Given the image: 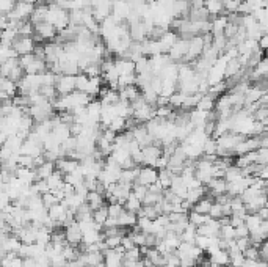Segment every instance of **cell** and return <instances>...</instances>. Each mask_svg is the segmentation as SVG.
Segmentation results:
<instances>
[{
    "label": "cell",
    "instance_id": "cell-1",
    "mask_svg": "<svg viewBox=\"0 0 268 267\" xmlns=\"http://www.w3.org/2000/svg\"><path fill=\"white\" fill-rule=\"evenodd\" d=\"M36 5L33 3H27V2H16V6L11 13H9V19L16 22H25V21H30L32 14L35 11Z\"/></svg>",
    "mask_w": 268,
    "mask_h": 267
},
{
    "label": "cell",
    "instance_id": "cell-2",
    "mask_svg": "<svg viewBox=\"0 0 268 267\" xmlns=\"http://www.w3.org/2000/svg\"><path fill=\"white\" fill-rule=\"evenodd\" d=\"M55 87L60 96L72 94L74 91H77V75H68V74L58 75V80H56Z\"/></svg>",
    "mask_w": 268,
    "mask_h": 267
},
{
    "label": "cell",
    "instance_id": "cell-3",
    "mask_svg": "<svg viewBox=\"0 0 268 267\" xmlns=\"http://www.w3.org/2000/svg\"><path fill=\"white\" fill-rule=\"evenodd\" d=\"M188 47H190V40H187V38H179L177 43L174 44L173 49L169 51V59L173 63H177V62H184L185 57L188 54Z\"/></svg>",
    "mask_w": 268,
    "mask_h": 267
},
{
    "label": "cell",
    "instance_id": "cell-4",
    "mask_svg": "<svg viewBox=\"0 0 268 267\" xmlns=\"http://www.w3.org/2000/svg\"><path fill=\"white\" fill-rule=\"evenodd\" d=\"M157 181H159V170L156 167H148V165H143L141 167L138 179H137L138 184L151 187L152 184H156Z\"/></svg>",
    "mask_w": 268,
    "mask_h": 267
},
{
    "label": "cell",
    "instance_id": "cell-5",
    "mask_svg": "<svg viewBox=\"0 0 268 267\" xmlns=\"http://www.w3.org/2000/svg\"><path fill=\"white\" fill-rule=\"evenodd\" d=\"M14 47V51L17 52V55L21 57V55H27V54H33L35 49H36V43L33 40V36H19L17 40L14 41L13 44Z\"/></svg>",
    "mask_w": 268,
    "mask_h": 267
},
{
    "label": "cell",
    "instance_id": "cell-6",
    "mask_svg": "<svg viewBox=\"0 0 268 267\" xmlns=\"http://www.w3.org/2000/svg\"><path fill=\"white\" fill-rule=\"evenodd\" d=\"M64 233H66V241H68V244L79 247L83 242V231H82L79 222H74L69 226H66Z\"/></svg>",
    "mask_w": 268,
    "mask_h": 267
},
{
    "label": "cell",
    "instance_id": "cell-7",
    "mask_svg": "<svg viewBox=\"0 0 268 267\" xmlns=\"http://www.w3.org/2000/svg\"><path fill=\"white\" fill-rule=\"evenodd\" d=\"M55 167L56 170H60L63 175H69V173H74V171H77V168L80 167V162L71 157H61L55 162Z\"/></svg>",
    "mask_w": 268,
    "mask_h": 267
},
{
    "label": "cell",
    "instance_id": "cell-8",
    "mask_svg": "<svg viewBox=\"0 0 268 267\" xmlns=\"http://www.w3.org/2000/svg\"><path fill=\"white\" fill-rule=\"evenodd\" d=\"M179 33L177 32H173V30H166L163 35L160 36V46H161V52L163 54H169V51L173 49L174 44L177 43L179 40Z\"/></svg>",
    "mask_w": 268,
    "mask_h": 267
},
{
    "label": "cell",
    "instance_id": "cell-9",
    "mask_svg": "<svg viewBox=\"0 0 268 267\" xmlns=\"http://www.w3.org/2000/svg\"><path fill=\"white\" fill-rule=\"evenodd\" d=\"M105 267H124V255L118 253L114 249H108L104 252Z\"/></svg>",
    "mask_w": 268,
    "mask_h": 267
},
{
    "label": "cell",
    "instance_id": "cell-10",
    "mask_svg": "<svg viewBox=\"0 0 268 267\" xmlns=\"http://www.w3.org/2000/svg\"><path fill=\"white\" fill-rule=\"evenodd\" d=\"M114 66L119 72V75H129V74H137V66L135 62L130 59H114Z\"/></svg>",
    "mask_w": 268,
    "mask_h": 267
},
{
    "label": "cell",
    "instance_id": "cell-11",
    "mask_svg": "<svg viewBox=\"0 0 268 267\" xmlns=\"http://www.w3.org/2000/svg\"><path fill=\"white\" fill-rule=\"evenodd\" d=\"M119 96H121V101H127L132 104L138 98H141V90L138 85H129V87L119 88Z\"/></svg>",
    "mask_w": 268,
    "mask_h": 267
},
{
    "label": "cell",
    "instance_id": "cell-12",
    "mask_svg": "<svg viewBox=\"0 0 268 267\" xmlns=\"http://www.w3.org/2000/svg\"><path fill=\"white\" fill-rule=\"evenodd\" d=\"M229 25V17L227 14H219L215 16L212 21V35L214 36H223L226 33V28Z\"/></svg>",
    "mask_w": 268,
    "mask_h": 267
},
{
    "label": "cell",
    "instance_id": "cell-13",
    "mask_svg": "<svg viewBox=\"0 0 268 267\" xmlns=\"http://www.w3.org/2000/svg\"><path fill=\"white\" fill-rule=\"evenodd\" d=\"M264 222L265 220L257 212H250V214L246 215V218H245V223H246L248 228H250V233H256V231L262 230Z\"/></svg>",
    "mask_w": 268,
    "mask_h": 267
},
{
    "label": "cell",
    "instance_id": "cell-14",
    "mask_svg": "<svg viewBox=\"0 0 268 267\" xmlns=\"http://www.w3.org/2000/svg\"><path fill=\"white\" fill-rule=\"evenodd\" d=\"M216 107V98H214L212 94H203L198 102L196 109L198 110H203V112H214Z\"/></svg>",
    "mask_w": 268,
    "mask_h": 267
},
{
    "label": "cell",
    "instance_id": "cell-15",
    "mask_svg": "<svg viewBox=\"0 0 268 267\" xmlns=\"http://www.w3.org/2000/svg\"><path fill=\"white\" fill-rule=\"evenodd\" d=\"M140 170L141 167H133V168H127V170H122V173L119 176V183L124 184H135L138 175H140Z\"/></svg>",
    "mask_w": 268,
    "mask_h": 267
},
{
    "label": "cell",
    "instance_id": "cell-16",
    "mask_svg": "<svg viewBox=\"0 0 268 267\" xmlns=\"http://www.w3.org/2000/svg\"><path fill=\"white\" fill-rule=\"evenodd\" d=\"M137 223H138V215L126 211V209H124V212L118 217V225L122 228H133Z\"/></svg>",
    "mask_w": 268,
    "mask_h": 267
},
{
    "label": "cell",
    "instance_id": "cell-17",
    "mask_svg": "<svg viewBox=\"0 0 268 267\" xmlns=\"http://www.w3.org/2000/svg\"><path fill=\"white\" fill-rule=\"evenodd\" d=\"M210 261H212L214 264H216V266H219V267H224V266H227L229 263H231V256H229L227 250L219 249L215 253L210 255Z\"/></svg>",
    "mask_w": 268,
    "mask_h": 267
},
{
    "label": "cell",
    "instance_id": "cell-18",
    "mask_svg": "<svg viewBox=\"0 0 268 267\" xmlns=\"http://www.w3.org/2000/svg\"><path fill=\"white\" fill-rule=\"evenodd\" d=\"M47 183H49L51 192H54V190H60L64 186V175L61 173L60 170H55L54 173L47 178Z\"/></svg>",
    "mask_w": 268,
    "mask_h": 267
},
{
    "label": "cell",
    "instance_id": "cell-19",
    "mask_svg": "<svg viewBox=\"0 0 268 267\" xmlns=\"http://www.w3.org/2000/svg\"><path fill=\"white\" fill-rule=\"evenodd\" d=\"M214 203H215V200L210 198V195H206L203 200H199V201L193 206L191 211H196L199 214H210V209H212Z\"/></svg>",
    "mask_w": 268,
    "mask_h": 267
},
{
    "label": "cell",
    "instance_id": "cell-20",
    "mask_svg": "<svg viewBox=\"0 0 268 267\" xmlns=\"http://www.w3.org/2000/svg\"><path fill=\"white\" fill-rule=\"evenodd\" d=\"M56 170L55 167V162H51V160H46L44 164H41L40 167L36 168V175H38V179H47L54 171Z\"/></svg>",
    "mask_w": 268,
    "mask_h": 267
},
{
    "label": "cell",
    "instance_id": "cell-21",
    "mask_svg": "<svg viewBox=\"0 0 268 267\" xmlns=\"http://www.w3.org/2000/svg\"><path fill=\"white\" fill-rule=\"evenodd\" d=\"M207 11L210 13V16H219V14H224V5H223V0H206V5Z\"/></svg>",
    "mask_w": 268,
    "mask_h": 267
},
{
    "label": "cell",
    "instance_id": "cell-22",
    "mask_svg": "<svg viewBox=\"0 0 268 267\" xmlns=\"http://www.w3.org/2000/svg\"><path fill=\"white\" fill-rule=\"evenodd\" d=\"M124 207H126V211L133 212V214H137V215H138L140 209L143 207V201H141V200H140L138 197L133 195V192H132L130 197L127 198V201L124 203Z\"/></svg>",
    "mask_w": 268,
    "mask_h": 267
},
{
    "label": "cell",
    "instance_id": "cell-23",
    "mask_svg": "<svg viewBox=\"0 0 268 267\" xmlns=\"http://www.w3.org/2000/svg\"><path fill=\"white\" fill-rule=\"evenodd\" d=\"M87 203L91 206L93 211H96V209H101L102 206H105V197L101 195L99 192H90L87 197Z\"/></svg>",
    "mask_w": 268,
    "mask_h": 267
},
{
    "label": "cell",
    "instance_id": "cell-24",
    "mask_svg": "<svg viewBox=\"0 0 268 267\" xmlns=\"http://www.w3.org/2000/svg\"><path fill=\"white\" fill-rule=\"evenodd\" d=\"M188 220L195 226H201V225H206L207 222L212 220V217H210L209 214H199L196 211H190L188 212Z\"/></svg>",
    "mask_w": 268,
    "mask_h": 267
},
{
    "label": "cell",
    "instance_id": "cell-25",
    "mask_svg": "<svg viewBox=\"0 0 268 267\" xmlns=\"http://www.w3.org/2000/svg\"><path fill=\"white\" fill-rule=\"evenodd\" d=\"M108 217H110V214H108V204L102 206L101 209H96V211L93 212V220L98 225H101V226L105 225V222L108 220Z\"/></svg>",
    "mask_w": 268,
    "mask_h": 267
},
{
    "label": "cell",
    "instance_id": "cell-26",
    "mask_svg": "<svg viewBox=\"0 0 268 267\" xmlns=\"http://www.w3.org/2000/svg\"><path fill=\"white\" fill-rule=\"evenodd\" d=\"M163 242L166 244V247L169 249V252H176V250H177V247L182 244L180 234H177V233H166Z\"/></svg>",
    "mask_w": 268,
    "mask_h": 267
},
{
    "label": "cell",
    "instance_id": "cell-27",
    "mask_svg": "<svg viewBox=\"0 0 268 267\" xmlns=\"http://www.w3.org/2000/svg\"><path fill=\"white\" fill-rule=\"evenodd\" d=\"M196 236H198V226H195L193 223H190L187 226V230L180 234V239L182 242H190V244H195L196 241Z\"/></svg>",
    "mask_w": 268,
    "mask_h": 267
},
{
    "label": "cell",
    "instance_id": "cell-28",
    "mask_svg": "<svg viewBox=\"0 0 268 267\" xmlns=\"http://www.w3.org/2000/svg\"><path fill=\"white\" fill-rule=\"evenodd\" d=\"M187 96L188 94H184V93H180V91H176L173 96L169 98V106L173 107V109H184L185 106V101H187Z\"/></svg>",
    "mask_w": 268,
    "mask_h": 267
},
{
    "label": "cell",
    "instance_id": "cell-29",
    "mask_svg": "<svg viewBox=\"0 0 268 267\" xmlns=\"http://www.w3.org/2000/svg\"><path fill=\"white\" fill-rule=\"evenodd\" d=\"M240 178H243L242 168H238L235 164L229 167V168L226 170V173H224V179L227 181V183H234V181L240 179Z\"/></svg>",
    "mask_w": 268,
    "mask_h": 267
},
{
    "label": "cell",
    "instance_id": "cell-30",
    "mask_svg": "<svg viewBox=\"0 0 268 267\" xmlns=\"http://www.w3.org/2000/svg\"><path fill=\"white\" fill-rule=\"evenodd\" d=\"M40 91H41L43 96H44L47 101H51V102H54L56 98L60 96L58 91H56V87H55V85H44V87L40 88Z\"/></svg>",
    "mask_w": 268,
    "mask_h": 267
},
{
    "label": "cell",
    "instance_id": "cell-31",
    "mask_svg": "<svg viewBox=\"0 0 268 267\" xmlns=\"http://www.w3.org/2000/svg\"><path fill=\"white\" fill-rule=\"evenodd\" d=\"M218 236L221 237V239H224V241H232V239H235V237H237L235 228L231 223H226V225L221 226V230H219Z\"/></svg>",
    "mask_w": 268,
    "mask_h": 267
},
{
    "label": "cell",
    "instance_id": "cell-32",
    "mask_svg": "<svg viewBox=\"0 0 268 267\" xmlns=\"http://www.w3.org/2000/svg\"><path fill=\"white\" fill-rule=\"evenodd\" d=\"M204 156H218V141L216 138L210 137L206 143H204Z\"/></svg>",
    "mask_w": 268,
    "mask_h": 267
},
{
    "label": "cell",
    "instance_id": "cell-33",
    "mask_svg": "<svg viewBox=\"0 0 268 267\" xmlns=\"http://www.w3.org/2000/svg\"><path fill=\"white\" fill-rule=\"evenodd\" d=\"M159 215L160 214L157 212L156 206H145V204H143V207L140 209V212H138V217H148V218H151V220H156Z\"/></svg>",
    "mask_w": 268,
    "mask_h": 267
},
{
    "label": "cell",
    "instance_id": "cell-34",
    "mask_svg": "<svg viewBox=\"0 0 268 267\" xmlns=\"http://www.w3.org/2000/svg\"><path fill=\"white\" fill-rule=\"evenodd\" d=\"M126 123H127V118H122V117H116L113 121H111V125L108 126L111 131H114L116 134H121V132H126Z\"/></svg>",
    "mask_w": 268,
    "mask_h": 267
},
{
    "label": "cell",
    "instance_id": "cell-35",
    "mask_svg": "<svg viewBox=\"0 0 268 267\" xmlns=\"http://www.w3.org/2000/svg\"><path fill=\"white\" fill-rule=\"evenodd\" d=\"M152 222H154V220H151V218H148V217H138L137 226H138L140 231L149 234V233L152 231Z\"/></svg>",
    "mask_w": 268,
    "mask_h": 267
},
{
    "label": "cell",
    "instance_id": "cell-36",
    "mask_svg": "<svg viewBox=\"0 0 268 267\" xmlns=\"http://www.w3.org/2000/svg\"><path fill=\"white\" fill-rule=\"evenodd\" d=\"M209 215L212 217V218H216V220H219V218L226 217V215H224V204L215 201L214 206H212V209H210V214H209Z\"/></svg>",
    "mask_w": 268,
    "mask_h": 267
},
{
    "label": "cell",
    "instance_id": "cell-37",
    "mask_svg": "<svg viewBox=\"0 0 268 267\" xmlns=\"http://www.w3.org/2000/svg\"><path fill=\"white\" fill-rule=\"evenodd\" d=\"M195 245H198L199 249H203L204 252L209 250V247L212 245V237H207V236H201L198 234L196 236V241H195Z\"/></svg>",
    "mask_w": 268,
    "mask_h": 267
},
{
    "label": "cell",
    "instance_id": "cell-38",
    "mask_svg": "<svg viewBox=\"0 0 268 267\" xmlns=\"http://www.w3.org/2000/svg\"><path fill=\"white\" fill-rule=\"evenodd\" d=\"M88 85H90V77L85 72L77 74V90L79 91H85L87 93L88 90Z\"/></svg>",
    "mask_w": 268,
    "mask_h": 267
},
{
    "label": "cell",
    "instance_id": "cell-39",
    "mask_svg": "<svg viewBox=\"0 0 268 267\" xmlns=\"http://www.w3.org/2000/svg\"><path fill=\"white\" fill-rule=\"evenodd\" d=\"M132 192H133V195L138 197L141 201H143V200H145V197L148 195V192H149V187L135 183V184H133V187H132Z\"/></svg>",
    "mask_w": 268,
    "mask_h": 267
},
{
    "label": "cell",
    "instance_id": "cell-40",
    "mask_svg": "<svg viewBox=\"0 0 268 267\" xmlns=\"http://www.w3.org/2000/svg\"><path fill=\"white\" fill-rule=\"evenodd\" d=\"M124 204H121V203H111V204H108V214H110V217H113V218H118L122 212H124Z\"/></svg>",
    "mask_w": 268,
    "mask_h": 267
},
{
    "label": "cell",
    "instance_id": "cell-41",
    "mask_svg": "<svg viewBox=\"0 0 268 267\" xmlns=\"http://www.w3.org/2000/svg\"><path fill=\"white\" fill-rule=\"evenodd\" d=\"M143 258L140 247H133L132 250H127L126 255H124V260H130V261H140Z\"/></svg>",
    "mask_w": 268,
    "mask_h": 267
},
{
    "label": "cell",
    "instance_id": "cell-42",
    "mask_svg": "<svg viewBox=\"0 0 268 267\" xmlns=\"http://www.w3.org/2000/svg\"><path fill=\"white\" fill-rule=\"evenodd\" d=\"M254 120L256 121H265L267 118H268V106H262V104H261V106L259 107H257V110L254 112Z\"/></svg>",
    "mask_w": 268,
    "mask_h": 267
},
{
    "label": "cell",
    "instance_id": "cell-43",
    "mask_svg": "<svg viewBox=\"0 0 268 267\" xmlns=\"http://www.w3.org/2000/svg\"><path fill=\"white\" fill-rule=\"evenodd\" d=\"M16 6V0H0V9L2 14H9Z\"/></svg>",
    "mask_w": 268,
    "mask_h": 267
},
{
    "label": "cell",
    "instance_id": "cell-44",
    "mask_svg": "<svg viewBox=\"0 0 268 267\" xmlns=\"http://www.w3.org/2000/svg\"><path fill=\"white\" fill-rule=\"evenodd\" d=\"M122 237L124 236H110V237H105V244H107L108 249H116L122 244Z\"/></svg>",
    "mask_w": 268,
    "mask_h": 267
},
{
    "label": "cell",
    "instance_id": "cell-45",
    "mask_svg": "<svg viewBox=\"0 0 268 267\" xmlns=\"http://www.w3.org/2000/svg\"><path fill=\"white\" fill-rule=\"evenodd\" d=\"M43 201H44V206H46L47 209L52 207V206H54V204H56V203H60V201H58V198H56L52 192L43 195Z\"/></svg>",
    "mask_w": 268,
    "mask_h": 267
},
{
    "label": "cell",
    "instance_id": "cell-46",
    "mask_svg": "<svg viewBox=\"0 0 268 267\" xmlns=\"http://www.w3.org/2000/svg\"><path fill=\"white\" fill-rule=\"evenodd\" d=\"M253 242H251V237H237V247L240 249L242 252H245L248 247H251Z\"/></svg>",
    "mask_w": 268,
    "mask_h": 267
},
{
    "label": "cell",
    "instance_id": "cell-47",
    "mask_svg": "<svg viewBox=\"0 0 268 267\" xmlns=\"http://www.w3.org/2000/svg\"><path fill=\"white\" fill-rule=\"evenodd\" d=\"M36 59V55L35 54H27V55H21L19 57V63H21V66L25 69L28 65H30L33 60Z\"/></svg>",
    "mask_w": 268,
    "mask_h": 267
},
{
    "label": "cell",
    "instance_id": "cell-48",
    "mask_svg": "<svg viewBox=\"0 0 268 267\" xmlns=\"http://www.w3.org/2000/svg\"><path fill=\"white\" fill-rule=\"evenodd\" d=\"M235 234H237V237H250V228L246 226V223H243V225H240V226H237L235 228ZM235 237V239H237Z\"/></svg>",
    "mask_w": 268,
    "mask_h": 267
},
{
    "label": "cell",
    "instance_id": "cell-49",
    "mask_svg": "<svg viewBox=\"0 0 268 267\" xmlns=\"http://www.w3.org/2000/svg\"><path fill=\"white\" fill-rule=\"evenodd\" d=\"M121 245L124 247V249H126V252H127V250H132L133 247H137L135 242H133V239H132V236H130L129 233L122 237V244H121Z\"/></svg>",
    "mask_w": 268,
    "mask_h": 267
},
{
    "label": "cell",
    "instance_id": "cell-50",
    "mask_svg": "<svg viewBox=\"0 0 268 267\" xmlns=\"http://www.w3.org/2000/svg\"><path fill=\"white\" fill-rule=\"evenodd\" d=\"M259 47H261L264 52L268 51V33H264V35H262V38L259 40Z\"/></svg>",
    "mask_w": 268,
    "mask_h": 267
},
{
    "label": "cell",
    "instance_id": "cell-51",
    "mask_svg": "<svg viewBox=\"0 0 268 267\" xmlns=\"http://www.w3.org/2000/svg\"><path fill=\"white\" fill-rule=\"evenodd\" d=\"M257 214H259L264 220H268V206H265V207H262V209H259V211H257Z\"/></svg>",
    "mask_w": 268,
    "mask_h": 267
},
{
    "label": "cell",
    "instance_id": "cell-52",
    "mask_svg": "<svg viewBox=\"0 0 268 267\" xmlns=\"http://www.w3.org/2000/svg\"><path fill=\"white\" fill-rule=\"evenodd\" d=\"M261 104H262V106H268V90L264 93V96L261 99Z\"/></svg>",
    "mask_w": 268,
    "mask_h": 267
},
{
    "label": "cell",
    "instance_id": "cell-53",
    "mask_svg": "<svg viewBox=\"0 0 268 267\" xmlns=\"http://www.w3.org/2000/svg\"><path fill=\"white\" fill-rule=\"evenodd\" d=\"M198 267H212V264H210V266H206V264H204V266H198Z\"/></svg>",
    "mask_w": 268,
    "mask_h": 267
},
{
    "label": "cell",
    "instance_id": "cell-54",
    "mask_svg": "<svg viewBox=\"0 0 268 267\" xmlns=\"http://www.w3.org/2000/svg\"><path fill=\"white\" fill-rule=\"evenodd\" d=\"M267 206H268V204H267Z\"/></svg>",
    "mask_w": 268,
    "mask_h": 267
}]
</instances>
